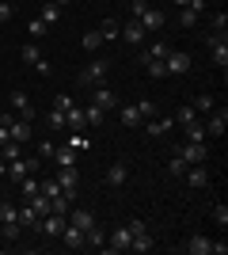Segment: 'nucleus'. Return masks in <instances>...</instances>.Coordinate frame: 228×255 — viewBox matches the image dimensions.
<instances>
[{
	"instance_id": "1",
	"label": "nucleus",
	"mask_w": 228,
	"mask_h": 255,
	"mask_svg": "<svg viewBox=\"0 0 228 255\" xmlns=\"http://www.w3.org/2000/svg\"><path fill=\"white\" fill-rule=\"evenodd\" d=\"M130 244H133V233L126 229V225H118V229H114V233L107 236V244H103V252L118 255V252H130Z\"/></svg>"
},
{
	"instance_id": "2",
	"label": "nucleus",
	"mask_w": 228,
	"mask_h": 255,
	"mask_svg": "<svg viewBox=\"0 0 228 255\" xmlns=\"http://www.w3.org/2000/svg\"><path fill=\"white\" fill-rule=\"evenodd\" d=\"M179 156H183V164L190 168V164H206L209 160V149H206V141H186L183 149H175Z\"/></svg>"
},
{
	"instance_id": "3",
	"label": "nucleus",
	"mask_w": 228,
	"mask_h": 255,
	"mask_svg": "<svg viewBox=\"0 0 228 255\" xmlns=\"http://www.w3.org/2000/svg\"><path fill=\"white\" fill-rule=\"evenodd\" d=\"M76 183H80L76 164H73V168H61V171H57V187H61V194H65L69 202H76Z\"/></svg>"
},
{
	"instance_id": "4",
	"label": "nucleus",
	"mask_w": 228,
	"mask_h": 255,
	"mask_svg": "<svg viewBox=\"0 0 228 255\" xmlns=\"http://www.w3.org/2000/svg\"><path fill=\"white\" fill-rule=\"evenodd\" d=\"M190 53H183V50H171L167 53V57H163V69H167V73L171 76H183V73H190Z\"/></svg>"
},
{
	"instance_id": "5",
	"label": "nucleus",
	"mask_w": 228,
	"mask_h": 255,
	"mask_svg": "<svg viewBox=\"0 0 228 255\" xmlns=\"http://www.w3.org/2000/svg\"><path fill=\"white\" fill-rule=\"evenodd\" d=\"M107 69H110V61H103V57H99V61H91L87 65V69H80V76H76V80H80V84H99V80H103V76H107Z\"/></svg>"
},
{
	"instance_id": "6",
	"label": "nucleus",
	"mask_w": 228,
	"mask_h": 255,
	"mask_svg": "<svg viewBox=\"0 0 228 255\" xmlns=\"http://www.w3.org/2000/svg\"><path fill=\"white\" fill-rule=\"evenodd\" d=\"M65 225H69L65 213H46L42 225H38V233H42V236H61V233H65Z\"/></svg>"
},
{
	"instance_id": "7",
	"label": "nucleus",
	"mask_w": 228,
	"mask_h": 255,
	"mask_svg": "<svg viewBox=\"0 0 228 255\" xmlns=\"http://www.w3.org/2000/svg\"><path fill=\"white\" fill-rule=\"evenodd\" d=\"M91 103H95L99 111H118V96H114L110 88H103V84L91 88Z\"/></svg>"
},
{
	"instance_id": "8",
	"label": "nucleus",
	"mask_w": 228,
	"mask_h": 255,
	"mask_svg": "<svg viewBox=\"0 0 228 255\" xmlns=\"http://www.w3.org/2000/svg\"><path fill=\"white\" fill-rule=\"evenodd\" d=\"M225 126H228V107L209 111V118H206V137H221V133H225Z\"/></svg>"
},
{
	"instance_id": "9",
	"label": "nucleus",
	"mask_w": 228,
	"mask_h": 255,
	"mask_svg": "<svg viewBox=\"0 0 228 255\" xmlns=\"http://www.w3.org/2000/svg\"><path fill=\"white\" fill-rule=\"evenodd\" d=\"M145 34H149V31L141 27V19H130L126 27H118V38H122V42H130V46H141Z\"/></svg>"
},
{
	"instance_id": "10",
	"label": "nucleus",
	"mask_w": 228,
	"mask_h": 255,
	"mask_svg": "<svg viewBox=\"0 0 228 255\" xmlns=\"http://www.w3.org/2000/svg\"><path fill=\"white\" fill-rule=\"evenodd\" d=\"M8 103L15 107V115H19L23 122H34V107H31V99H27V92H8Z\"/></svg>"
},
{
	"instance_id": "11",
	"label": "nucleus",
	"mask_w": 228,
	"mask_h": 255,
	"mask_svg": "<svg viewBox=\"0 0 228 255\" xmlns=\"http://www.w3.org/2000/svg\"><path fill=\"white\" fill-rule=\"evenodd\" d=\"M126 179H130V164H126V160H114V164L107 168V175H103L107 187H122Z\"/></svg>"
},
{
	"instance_id": "12",
	"label": "nucleus",
	"mask_w": 228,
	"mask_h": 255,
	"mask_svg": "<svg viewBox=\"0 0 228 255\" xmlns=\"http://www.w3.org/2000/svg\"><path fill=\"white\" fill-rule=\"evenodd\" d=\"M31 171H38V160H23V156L8 160V179H15V183H19L23 175H31Z\"/></svg>"
},
{
	"instance_id": "13",
	"label": "nucleus",
	"mask_w": 228,
	"mask_h": 255,
	"mask_svg": "<svg viewBox=\"0 0 228 255\" xmlns=\"http://www.w3.org/2000/svg\"><path fill=\"white\" fill-rule=\"evenodd\" d=\"M31 122H23V118H11V126H8V141H15V145H27L31 141Z\"/></svg>"
},
{
	"instance_id": "14",
	"label": "nucleus",
	"mask_w": 228,
	"mask_h": 255,
	"mask_svg": "<svg viewBox=\"0 0 228 255\" xmlns=\"http://www.w3.org/2000/svg\"><path fill=\"white\" fill-rule=\"evenodd\" d=\"M19 57H23L27 65H34L38 73H50V61H42V53H38V46H34V42H27V46H23V50H19Z\"/></svg>"
},
{
	"instance_id": "15",
	"label": "nucleus",
	"mask_w": 228,
	"mask_h": 255,
	"mask_svg": "<svg viewBox=\"0 0 228 255\" xmlns=\"http://www.w3.org/2000/svg\"><path fill=\"white\" fill-rule=\"evenodd\" d=\"M65 217H69V225H76V229H84V233L91 229V225H95V213H91V210H84V206H76V210H69Z\"/></svg>"
},
{
	"instance_id": "16",
	"label": "nucleus",
	"mask_w": 228,
	"mask_h": 255,
	"mask_svg": "<svg viewBox=\"0 0 228 255\" xmlns=\"http://www.w3.org/2000/svg\"><path fill=\"white\" fill-rule=\"evenodd\" d=\"M118 122H122V126H130V129H137V126H141L145 118H141V111H137V103L118 107Z\"/></svg>"
},
{
	"instance_id": "17",
	"label": "nucleus",
	"mask_w": 228,
	"mask_h": 255,
	"mask_svg": "<svg viewBox=\"0 0 228 255\" xmlns=\"http://www.w3.org/2000/svg\"><path fill=\"white\" fill-rule=\"evenodd\" d=\"M183 179L190 183V187H209V171H206V164H190V168L183 171Z\"/></svg>"
},
{
	"instance_id": "18",
	"label": "nucleus",
	"mask_w": 228,
	"mask_h": 255,
	"mask_svg": "<svg viewBox=\"0 0 228 255\" xmlns=\"http://www.w3.org/2000/svg\"><path fill=\"white\" fill-rule=\"evenodd\" d=\"M183 252H190V255H209V252H213V240H209V236H190V240L183 244Z\"/></svg>"
},
{
	"instance_id": "19",
	"label": "nucleus",
	"mask_w": 228,
	"mask_h": 255,
	"mask_svg": "<svg viewBox=\"0 0 228 255\" xmlns=\"http://www.w3.org/2000/svg\"><path fill=\"white\" fill-rule=\"evenodd\" d=\"M141 27H145V31H160V27H163V11L160 8H145Z\"/></svg>"
},
{
	"instance_id": "20",
	"label": "nucleus",
	"mask_w": 228,
	"mask_h": 255,
	"mask_svg": "<svg viewBox=\"0 0 228 255\" xmlns=\"http://www.w3.org/2000/svg\"><path fill=\"white\" fill-rule=\"evenodd\" d=\"M38 19H42L46 27H50V23H57V19H61V4H54V0H46L42 8H38Z\"/></svg>"
},
{
	"instance_id": "21",
	"label": "nucleus",
	"mask_w": 228,
	"mask_h": 255,
	"mask_svg": "<svg viewBox=\"0 0 228 255\" xmlns=\"http://www.w3.org/2000/svg\"><path fill=\"white\" fill-rule=\"evenodd\" d=\"M65 244L73 248V252H80V248H84V229H76V225H65Z\"/></svg>"
},
{
	"instance_id": "22",
	"label": "nucleus",
	"mask_w": 228,
	"mask_h": 255,
	"mask_svg": "<svg viewBox=\"0 0 228 255\" xmlns=\"http://www.w3.org/2000/svg\"><path fill=\"white\" fill-rule=\"evenodd\" d=\"M152 248H156V240H152V233H149V229H145V233H137V236H133V244H130V252H152Z\"/></svg>"
},
{
	"instance_id": "23",
	"label": "nucleus",
	"mask_w": 228,
	"mask_h": 255,
	"mask_svg": "<svg viewBox=\"0 0 228 255\" xmlns=\"http://www.w3.org/2000/svg\"><path fill=\"white\" fill-rule=\"evenodd\" d=\"M19 225H23V229H38V213L31 210L27 198H23V206H19Z\"/></svg>"
},
{
	"instance_id": "24",
	"label": "nucleus",
	"mask_w": 228,
	"mask_h": 255,
	"mask_svg": "<svg viewBox=\"0 0 228 255\" xmlns=\"http://www.w3.org/2000/svg\"><path fill=\"white\" fill-rule=\"evenodd\" d=\"M54 160H57V168H73V164H76V149H73V145L54 149Z\"/></svg>"
},
{
	"instance_id": "25",
	"label": "nucleus",
	"mask_w": 228,
	"mask_h": 255,
	"mask_svg": "<svg viewBox=\"0 0 228 255\" xmlns=\"http://www.w3.org/2000/svg\"><path fill=\"white\" fill-rule=\"evenodd\" d=\"M198 19H202V11H194V8H183V11H179V27H183V31H194Z\"/></svg>"
},
{
	"instance_id": "26",
	"label": "nucleus",
	"mask_w": 228,
	"mask_h": 255,
	"mask_svg": "<svg viewBox=\"0 0 228 255\" xmlns=\"http://www.w3.org/2000/svg\"><path fill=\"white\" fill-rule=\"evenodd\" d=\"M103 244H107V233L91 225V229H87V233H84V248H103Z\"/></svg>"
},
{
	"instance_id": "27",
	"label": "nucleus",
	"mask_w": 228,
	"mask_h": 255,
	"mask_svg": "<svg viewBox=\"0 0 228 255\" xmlns=\"http://www.w3.org/2000/svg\"><path fill=\"white\" fill-rule=\"evenodd\" d=\"M167 129H171V118H160V115L149 118V133H152V137H163Z\"/></svg>"
},
{
	"instance_id": "28",
	"label": "nucleus",
	"mask_w": 228,
	"mask_h": 255,
	"mask_svg": "<svg viewBox=\"0 0 228 255\" xmlns=\"http://www.w3.org/2000/svg\"><path fill=\"white\" fill-rule=\"evenodd\" d=\"M11 221H19V206L0 202V225H11Z\"/></svg>"
},
{
	"instance_id": "29",
	"label": "nucleus",
	"mask_w": 228,
	"mask_h": 255,
	"mask_svg": "<svg viewBox=\"0 0 228 255\" xmlns=\"http://www.w3.org/2000/svg\"><path fill=\"white\" fill-rule=\"evenodd\" d=\"M46 126H50V129H69V122H65V111H57V107H54V111L46 115Z\"/></svg>"
},
{
	"instance_id": "30",
	"label": "nucleus",
	"mask_w": 228,
	"mask_h": 255,
	"mask_svg": "<svg viewBox=\"0 0 228 255\" xmlns=\"http://www.w3.org/2000/svg\"><path fill=\"white\" fill-rule=\"evenodd\" d=\"M186 141H206V126H202V122H198V118H194V122H186Z\"/></svg>"
},
{
	"instance_id": "31",
	"label": "nucleus",
	"mask_w": 228,
	"mask_h": 255,
	"mask_svg": "<svg viewBox=\"0 0 228 255\" xmlns=\"http://www.w3.org/2000/svg\"><path fill=\"white\" fill-rule=\"evenodd\" d=\"M65 122H69V129H84V126H87V122H84V111H80V107L65 111Z\"/></svg>"
},
{
	"instance_id": "32",
	"label": "nucleus",
	"mask_w": 228,
	"mask_h": 255,
	"mask_svg": "<svg viewBox=\"0 0 228 255\" xmlns=\"http://www.w3.org/2000/svg\"><path fill=\"white\" fill-rule=\"evenodd\" d=\"M19 191H23V198H34V194H38V179H34V175H23Z\"/></svg>"
},
{
	"instance_id": "33",
	"label": "nucleus",
	"mask_w": 228,
	"mask_h": 255,
	"mask_svg": "<svg viewBox=\"0 0 228 255\" xmlns=\"http://www.w3.org/2000/svg\"><path fill=\"white\" fill-rule=\"evenodd\" d=\"M103 115H107V111H99L95 103H87V111H84V122H87V126H99V122H103Z\"/></svg>"
},
{
	"instance_id": "34",
	"label": "nucleus",
	"mask_w": 228,
	"mask_h": 255,
	"mask_svg": "<svg viewBox=\"0 0 228 255\" xmlns=\"http://www.w3.org/2000/svg\"><path fill=\"white\" fill-rule=\"evenodd\" d=\"M137 111H141V118H145V122H149V118H156V115H160V107L152 103V99H141V103H137Z\"/></svg>"
},
{
	"instance_id": "35",
	"label": "nucleus",
	"mask_w": 228,
	"mask_h": 255,
	"mask_svg": "<svg viewBox=\"0 0 228 255\" xmlns=\"http://www.w3.org/2000/svg\"><path fill=\"white\" fill-rule=\"evenodd\" d=\"M167 171H171L175 179H183V171H186V164H183V156H179V152H175V156L167 160Z\"/></svg>"
},
{
	"instance_id": "36",
	"label": "nucleus",
	"mask_w": 228,
	"mask_h": 255,
	"mask_svg": "<svg viewBox=\"0 0 228 255\" xmlns=\"http://www.w3.org/2000/svg\"><path fill=\"white\" fill-rule=\"evenodd\" d=\"M38 191H42L46 198H54V194H61V187H57V179H38Z\"/></svg>"
},
{
	"instance_id": "37",
	"label": "nucleus",
	"mask_w": 228,
	"mask_h": 255,
	"mask_svg": "<svg viewBox=\"0 0 228 255\" xmlns=\"http://www.w3.org/2000/svg\"><path fill=\"white\" fill-rule=\"evenodd\" d=\"M213 111V96H198L194 99V115H209Z\"/></svg>"
},
{
	"instance_id": "38",
	"label": "nucleus",
	"mask_w": 228,
	"mask_h": 255,
	"mask_svg": "<svg viewBox=\"0 0 228 255\" xmlns=\"http://www.w3.org/2000/svg\"><path fill=\"white\" fill-rule=\"evenodd\" d=\"M54 107H57V111H73V96H69V92H57V96H54Z\"/></svg>"
},
{
	"instance_id": "39",
	"label": "nucleus",
	"mask_w": 228,
	"mask_h": 255,
	"mask_svg": "<svg viewBox=\"0 0 228 255\" xmlns=\"http://www.w3.org/2000/svg\"><path fill=\"white\" fill-rule=\"evenodd\" d=\"M99 34H103V42H107V38H118V23H114V19H103Z\"/></svg>"
},
{
	"instance_id": "40",
	"label": "nucleus",
	"mask_w": 228,
	"mask_h": 255,
	"mask_svg": "<svg viewBox=\"0 0 228 255\" xmlns=\"http://www.w3.org/2000/svg\"><path fill=\"white\" fill-rule=\"evenodd\" d=\"M99 42H103V34H99V31H87V34H84V50H87V53L99 50Z\"/></svg>"
},
{
	"instance_id": "41",
	"label": "nucleus",
	"mask_w": 228,
	"mask_h": 255,
	"mask_svg": "<svg viewBox=\"0 0 228 255\" xmlns=\"http://www.w3.org/2000/svg\"><path fill=\"white\" fill-rule=\"evenodd\" d=\"M213 221H217L221 229L228 225V206H225V202H217V206H213Z\"/></svg>"
},
{
	"instance_id": "42",
	"label": "nucleus",
	"mask_w": 228,
	"mask_h": 255,
	"mask_svg": "<svg viewBox=\"0 0 228 255\" xmlns=\"http://www.w3.org/2000/svg\"><path fill=\"white\" fill-rule=\"evenodd\" d=\"M27 34H31V38H42V34H46V23L42 19H31V23H27Z\"/></svg>"
},
{
	"instance_id": "43",
	"label": "nucleus",
	"mask_w": 228,
	"mask_h": 255,
	"mask_svg": "<svg viewBox=\"0 0 228 255\" xmlns=\"http://www.w3.org/2000/svg\"><path fill=\"white\" fill-rule=\"evenodd\" d=\"M145 69H149V76H156V80H160V76H167L163 61H145Z\"/></svg>"
},
{
	"instance_id": "44",
	"label": "nucleus",
	"mask_w": 228,
	"mask_h": 255,
	"mask_svg": "<svg viewBox=\"0 0 228 255\" xmlns=\"http://www.w3.org/2000/svg\"><path fill=\"white\" fill-rule=\"evenodd\" d=\"M194 107H179V115H175V122H183V126H186V122H194Z\"/></svg>"
},
{
	"instance_id": "45",
	"label": "nucleus",
	"mask_w": 228,
	"mask_h": 255,
	"mask_svg": "<svg viewBox=\"0 0 228 255\" xmlns=\"http://www.w3.org/2000/svg\"><path fill=\"white\" fill-rule=\"evenodd\" d=\"M54 149H57V145H54L50 137H42V141H38V156H46V160H50V156H54Z\"/></svg>"
},
{
	"instance_id": "46",
	"label": "nucleus",
	"mask_w": 228,
	"mask_h": 255,
	"mask_svg": "<svg viewBox=\"0 0 228 255\" xmlns=\"http://www.w3.org/2000/svg\"><path fill=\"white\" fill-rule=\"evenodd\" d=\"M225 27H228V15H225V11H217V15H213V31L225 34Z\"/></svg>"
},
{
	"instance_id": "47",
	"label": "nucleus",
	"mask_w": 228,
	"mask_h": 255,
	"mask_svg": "<svg viewBox=\"0 0 228 255\" xmlns=\"http://www.w3.org/2000/svg\"><path fill=\"white\" fill-rule=\"evenodd\" d=\"M145 8H149V0H133V4H130L133 19H141V15H145Z\"/></svg>"
},
{
	"instance_id": "48",
	"label": "nucleus",
	"mask_w": 228,
	"mask_h": 255,
	"mask_svg": "<svg viewBox=\"0 0 228 255\" xmlns=\"http://www.w3.org/2000/svg\"><path fill=\"white\" fill-rule=\"evenodd\" d=\"M175 4H179V8H194V11L206 8V0H175Z\"/></svg>"
},
{
	"instance_id": "49",
	"label": "nucleus",
	"mask_w": 228,
	"mask_h": 255,
	"mask_svg": "<svg viewBox=\"0 0 228 255\" xmlns=\"http://www.w3.org/2000/svg\"><path fill=\"white\" fill-rule=\"evenodd\" d=\"M11 15H15V8H11V4H0V23H8Z\"/></svg>"
},
{
	"instance_id": "50",
	"label": "nucleus",
	"mask_w": 228,
	"mask_h": 255,
	"mask_svg": "<svg viewBox=\"0 0 228 255\" xmlns=\"http://www.w3.org/2000/svg\"><path fill=\"white\" fill-rule=\"evenodd\" d=\"M126 229H130V233L137 236V233H145V229H149V225H145V221H130V225H126Z\"/></svg>"
},
{
	"instance_id": "51",
	"label": "nucleus",
	"mask_w": 228,
	"mask_h": 255,
	"mask_svg": "<svg viewBox=\"0 0 228 255\" xmlns=\"http://www.w3.org/2000/svg\"><path fill=\"white\" fill-rule=\"evenodd\" d=\"M8 126L11 122H0V145H8Z\"/></svg>"
},
{
	"instance_id": "52",
	"label": "nucleus",
	"mask_w": 228,
	"mask_h": 255,
	"mask_svg": "<svg viewBox=\"0 0 228 255\" xmlns=\"http://www.w3.org/2000/svg\"><path fill=\"white\" fill-rule=\"evenodd\" d=\"M54 4H69V0H54Z\"/></svg>"
}]
</instances>
